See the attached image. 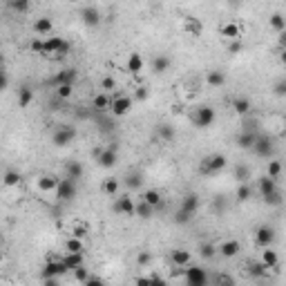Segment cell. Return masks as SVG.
<instances>
[{
    "label": "cell",
    "instance_id": "obj_1",
    "mask_svg": "<svg viewBox=\"0 0 286 286\" xmlns=\"http://www.w3.org/2000/svg\"><path fill=\"white\" fill-rule=\"evenodd\" d=\"M226 165H228L226 154H221V152H213V154H206L204 159H201L199 170L204 174H214V172H221Z\"/></svg>",
    "mask_w": 286,
    "mask_h": 286
},
{
    "label": "cell",
    "instance_id": "obj_2",
    "mask_svg": "<svg viewBox=\"0 0 286 286\" xmlns=\"http://www.w3.org/2000/svg\"><path fill=\"white\" fill-rule=\"evenodd\" d=\"M72 49V45L67 43L65 38H61V36H47L45 38V56H67Z\"/></svg>",
    "mask_w": 286,
    "mask_h": 286
},
{
    "label": "cell",
    "instance_id": "obj_3",
    "mask_svg": "<svg viewBox=\"0 0 286 286\" xmlns=\"http://www.w3.org/2000/svg\"><path fill=\"white\" fill-rule=\"evenodd\" d=\"M67 271H70V268L65 266L63 257L61 259H49V262L43 266V277H45V282H47V284H56V282L61 280Z\"/></svg>",
    "mask_w": 286,
    "mask_h": 286
},
{
    "label": "cell",
    "instance_id": "obj_4",
    "mask_svg": "<svg viewBox=\"0 0 286 286\" xmlns=\"http://www.w3.org/2000/svg\"><path fill=\"white\" fill-rule=\"evenodd\" d=\"M214 119H217V114H214V110L210 105H199L195 110V114H192V123H195V128H199V130L210 128V125L214 123Z\"/></svg>",
    "mask_w": 286,
    "mask_h": 286
},
{
    "label": "cell",
    "instance_id": "obj_5",
    "mask_svg": "<svg viewBox=\"0 0 286 286\" xmlns=\"http://www.w3.org/2000/svg\"><path fill=\"white\" fill-rule=\"evenodd\" d=\"M183 277H186L188 286H206L208 284V273L201 266H188L183 268Z\"/></svg>",
    "mask_w": 286,
    "mask_h": 286
},
{
    "label": "cell",
    "instance_id": "obj_6",
    "mask_svg": "<svg viewBox=\"0 0 286 286\" xmlns=\"http://www.w3.org/2000/svg\"><path fill=\"white\" fill-rule=\"evenodd\" d=\"M74 139H76V130L70 128V125H61V128H56V130H54V134H52V143L56 147L70 145Z\"/></svg>",
    "mask_w": 286,
    "mask_h": 286
},
{
    "label": "cell",
    "instance_id": "obj_7",
    "mask_svg": "<svg viewBox=\"0 0 286 286\" xmlns=\"http://www.w3.org/2000/svg\"><path fill=\"white\" fill-rule=\"evenodd\" d=\"M275 228L273 226H257L255 228V244L259 246V248H268V246L275 244Z\"/></svg>",
    "mask_w": 286,
    "mask_h": 286
},
{
    "label": "cell",
    "instance_id": "obj_8",
    "mask_svg": "<svg viewBox=\"0 0 286 286\" xmlns=\"http://www.w3.org/2000/svg\"><path fill=\"white\" fill-rule=\"evenodd\" d=\"M54 195H56L58 201H72L76 197V181L70 177L61 179V183H58V188L54 190Z\"/></svg>",
    "mask_w": 286,
    "mask_h": 286
},
{
    "label": "cell",
    "instance_id": "obj_9",
    "mask_svg": "<svg viewBox=\"0 0 286 286\" xmlns=\"http://www.w3.org/2000/svg\"><path fill=\"white\" fill-rule=\"evenodd\" d=\"M94 156H96L98 168H103V170L114 168V165L119 163V154H116L114 147H103V150H96V152H94Z\"/></svg>",
    "mask_w": 286,
    "mask_h": 286
},
{
    "label": "cell",
    "instance_id": "obj_10",
    "mask_svg": "<svg viewBox=\"0 0 286 286\" xmlns=\"http://www.w3.org/2000/svg\"><path fill=\"white\" fill-rule=\"evenodd\" d=\"M132 103H134L132 96H128V94H119V96L112 98L110 112H112L114 116H125L130 110H132Z\"/></svg>",
    "mask_w": 286,
    "mask_h": 286
},
{
    "label": "cell",
    "instance_id": "obj_11",
    "mask_svg": "<svg viewBox=\"0 0 286 286\" xmlns=\"http://www.w3.org/2000/svg\"><path fill=\"white\" fill-rule=\"evenodd\" d=\"M114 213L125 214V217H137V201H134L132 197H128V195H123V197H116Z\"/></svg>",
    "mask_w": 286,
    "mask_h": 286
},
{
    "label": "cell",
    "instance_id": "obj_12",
    "mask_svg": "<svg viewBox=\"0 0 286 286\" xmlns=\"http://www.w3.org/2000/svg\"><path fill=\"white\" fill-rule=\"evenodd\" d=\"M273 150H275V145H273V139L271 137H264V134H259L257 141H255L253 145V152L257 156H262V159H271L273 156Z\"/></svg>",
    "mask_w": 286,
    "mask_h": 286
},
{
    "label": "cell",
    "instance_id": "obj_13",
    "mask_svg": "<svg viewBox=\"0 0 286 286\" xmlns=\"http://www.w3.org/2000/svg\"><path fill=\"white\" fill-rule=\"evenodd\" d=\"M257 137H259V134L255 132L253 128H244L239 134H237L235 143H237V147H241V150H253L255 141H257Z\"/></svg>",
    "mask_w": 286,
    "mask_h": 286
},
{
    "label": "cell",
    "instance_id": "obj_14",
    "mask_svg": "<svg viewBox=\"0 0 286 286\" xmlns=\"http://www.w3.org/2000/svg\"><path fill=\"white\" fill-rule=\"evenodd\" d=\"M257 190H259V197L262 199H266V197H271L273 192H277L280 188H277V179L268 177V174H264V177L257 179Z\"/></svg>",
    "mask_w": 286,
    "mask_h": 286
},
{
    "label": "cell",
    "instance_id": "obj_15",
    "mask_svg": "<svg viewBox=\"0 0 286 286\" xmlns=\"http://www.w3.org/2000/svg\"><path fill=\"white\" fill-rule=\"evenodd\" d=\"M190 250H186V248H174L172 253H170V262L174 264L177 268H186V266H190Z\"/></svg>",
    "mask_w": 286,
    "mask_h": 286
},
{
    "label": "cell",
    "instance_id": "obj_16",
    "mask_svg": "<svg viewBox=\"0 0 286 286\" xmlns=\"http://www.w3.org/2000/svg\"><path fill=\"white\" fill-rule=\"evenodd\" d=\"M80 18H83V25L87 27H98L101 25V11L96 7H85L80 11Z\"/></svg>",
    "mask_w": 286,
    "mask_h": 286
},
{
    "label": "cell",
    "instance_id": "obj_17",
    "mask_svg": "<svg viewBox=\"0 0 286 286\" xmlns=\"http://www.w3.org/2000/svg\"><path fill=\"white\" fill-rule=\"evenodd\" d=\"M52 83L54 85H74L76 83V70L74 67H65V70H61L56 76H54Z\"/></svg>",
    "mask_w": 286,
    "mask_h": 286
},
{
    "label": "cell",
    "instance_id": "obj_18",
    "mask_svg": "<svg viewBox=\"0 0 286 286\" xmlns=\"http://www.w3.org/2000/svg\"><path fill=\"white\" fill-rule=\"evenodd\" d=\"M183 29H186V34H190V36H201L204 34V22L195 16H186L183 18Z\"/></svg>",
    "mask_w": 286,
    "mask_h": 286
},
{
    "label": "cell",
    "instance_id": "obj_19",
    "mask_svg": "<svg viewBox=\"0 0 286 286\" xmlns=\"http://www.w3.org/2000/svg\"><path fill=\"white\" fill-rule=\"evenodd\" d=\"M239 250H241V244L237 239H226L223 244H219V255H221V257H226V259L235 257Z\"/></svg>",
    "mask_w": 286,
    "mask_h": 286
},
{
    "label": "cell",
    "instance_id": "obj_20",
    "mask_svg": "<svg viewBox=\"0 0 286 286\" xmlns=\"http://www.w3.org/2000/svg\"><path fill=\"white\" fill-rule=\"evenodd\" d=\"M34 31H36V36H52V31H54L52 18H47V16L36 18V20H34Z\"/></svg>",
    "mask_w": 286,
    "mask_h": 286
},
{
    "label": "cell",
    "instance_id": "obj_21",
    "mask_svg": "<svg viewBox=\"0 0 286 286\" xmlns=\"http://www.w3.org/2000/svg\"><path fill=\"white\" fill-rule=\"evenodd\" d=\"M230 107H232V110H235L239 116H246V114L250 112V107H253V103H250L248 96H232Z\"/></svg>",
    "mask_w": 286,
    "mask_h": 286
},
{
    "label": "cell",
    "instance_id": "obj_22",
    "mask_svg": "<svg viewBox=\"0 0 286 286\" xmlns=\"http://www.w3.org/2000/svg\"><path fill=\"white\" fill-rule=\"evenodd\" d=\"M58 183H61V179H58L56 174H43V177L38 179V190L40 192H54L58 188Z\"/></svg>",
    "mask_w": 286,
    "mask_h": 286
},
{
    "label": "cell",
    "instance_id": "obj_23",
    "mask_svg": "<svg viewBox=\"0 0 286 286\" xmlns=\"http://www.w3.org/2000/svg\"><path fill=\"white\" fill-rule=\"evenodd\" d=\"M143 65H145V63H143V56L139 52H132L128 56V63H125V70L130 72V74H139V72H143Z\"/></svg>",
    "mask_w": 286,
    "mask_h": 286
},
{
    "label": "cell",
    "instance_id": "obj_24",
    "mask_svg": "<svg viewBox=\"0 0 286 286\" xmlns=\"http://www.w3.org/2000/svg\"><path fill=\"white\" fill-rule=\"evenodd\" d=\"M246 271H248L250 277H255V280H262V277H266V273L271 271V268H268L266 264H264L262 259H259V262H248Z\"/></svg>",
    "mask_w": 286,
    "mask_h": 286
},
{
    "label": "cell",
    "instance_id": "obj_25",
    "mask_svg": "<svg viewBox=\"0 0 286 286\" xmlns=\"http://www.w3.org/2000/svg\"><path fill=\"white\" fill-rule=\"evenodd\" d=\"M92 107L96 112H107L112 107V96L107 92H101V94H96L94 96V101H92Z\"/></svg>",
    "mask_w": 286,
    "mask_h": 286
},
{
    "label": "cell",
    "instance_id": "obj_26",
    "mask_svg": "<svg viewBox=\"0 0 286 286\" xmlns=\"http://www.w3.org/2000/svg\"><path fill=\"white\" fill-rule=\"evenodd\" d=\"M31 101H34V92H31V87L29 85H20L18 87V107H29L31 105Z\"/></svg>",
    "mask_w": 286,
    "mask_h": 286
},
{
    "label": "cell",
    "instance_id": "obj_27",
    "mask_svg": "<svg viewBox=\"0 0 286 286\" xmlns=\"http://www.w3.org/2000/svg\"><path fill=\"white\" fill-rule=\"evenodd\" d=\"M221 36L228 40H239L241 38V27L237 25V22H226V25H221Z\"/></svg>",
    "mask_w": 286,
    "mask_h": 286
},
{
    "label": "cell",
    "instance_id": "obj_28",
    "mask_svg": "<svg viewBox=\"0 0 286 286\" xmlns=\"http://www.w3.org/2000/svg\"><path fill=\"white\" fill-rule=\"evenodd\" d=\"M141 199H145L150 206H154V208H161L163 206V197H161V192L156 190V188H147V190H143Z\"/></svg>",
    "mask_w": 286,
    "mask_h": 286
},
{
    "label": "cell",
    "instance_id": "obj_29",
    "mask_svg": "<svg viewBox=\"0 0 286 286\" xmlns=\"http://www.w3.org/2000/svg\"><path fill=\"white\" fill-rule=\"evenodd\" d=\"M170 65H172L170 56L161 54V56H154V61H152V72H154V74H165V72L170 70Z\"/></svg>",
    "mask_w": 286,
    "mask_h": 286
},
{
    "label": "cell",
    "instance_id": "obj_30",
    "mask_svg": "<svg viewBox=\"0 0 286 286\" xmlns=\"http://www.w3.org/2000/svg\"><path fill=\"white\" fill-rule=\"evenodd\" d=\"M197 250H199V257L208 262V259H213L219 253V246H214V241H201Z\"/></svg>",
    "mask_w": 286,
    "mask_h": 286
},
{
    "label": "cell",
    "instance_id": "obj_31",
    "mask_svg": "<svg viewBox=\"0 0 286 286\" xmlns=\"http://www.w3.org/2000/svg\"><path fill=\"white\" fill-rule=\"evenodd\" d=\"M179 208H183L186 213L195 214L197 208H199V197H197V192H188V195L183 197V201H181V206H179Z\"/></svg>",
    "mask_w": 286,
    "mask_h": 286
},
{
    "label": "cell",
    "instance_id": "obj_32",
    "mask_svg": "<svg viewBox=\"0 0 286 286\" xmlns=\"http://www.w3.org/2000/svg\"><path fill=\"white\" fill-rule=\"evenodd\" d=\"M206 83H208L210 87H221V85H226V74L219 70H210L208 74H206Z\"/></svg>",
    "mask_w": 286,
    "mask_h": 286
},
{
    "label": "cell",
    "instance_id": "obj_33",
    "mask_svg": "<svg viewBox=\"0 0 286 286\" xmlns=\"http://www.w3.org/2000/svg\"><path fill=\"white\" fill-rule=\"evenodd\" d=\"M262 262L266 264L268 268H277V266H280V255L273 250V246H268V248L262 250Z\"/></svg>",
    "mask_w": 286,
    "mask_h": 286
},
{
    "label": "cell",
    "instance_id": "obj_34",
    "mask_svg": "<svg viewBox=\"0 0 286 286\" xmlns=\"http://www.w3.org/2000/svg\"><path fill=\"white\" fill-rule=\"evenodd\" d=\"M63 262H65V266L70 268V271H74V268H78V266H85L83 253H65Z\"/></svg>",
    "mask_w": 286,
    "mask_h": 286
},
{
    "label": "cell",
    "instance_id": "obj_35",
    "mask_svg": "<svg viewBox=\"0 0 286 286\" xmlns=\"http://www.w3.org/2000/svg\"><path fill=\"white\" fill-rule=\"evenodd\" d=\"M156 134H159L161 143H172L174 141V128L170 123H161L159 128H156Z\"/></svg>",
    "mask_w": 286,
    "mask_h": 286
},
{
    "label": "cell",
    "instance_id": "obj_36",
    "mask_svg": "<svg viewBox=\"0 0 286 286\" xmlns=\"http://www.w3.org/2000/svg\"><path fill=\"white\" fill-rule=\"evenodd\" d=\"M154 206H150L145 199H141V201H137V217H141V219H152V214H154Z\"/></svg>",
    "mask_w": 286,
    "mask_h": 286
},
{
    "label": "cell",
    "instance_id": "obj_37",
    "mask_svg": "<svg viewBox=\"0 0 286 286\" xmlns=\"http://www.w3.org/2000/svg\"><path fill=\"white\" fill-rule=\"evenodd\" d=\"M65 174L70 179H74V181H78V179L83 177V165H80V161H70V163L65 165Z\"/></svg>",
    "mask_w": 286,
    "mask_h": 286
},
{
    "label": "cell",
    "instance_id": "obj_38",
    "mask_svg": "<svg viewBox=\"0 0 286 286\" xmlns=\"http://www.w3.org/2000/svg\"><path fill=\"white\" fill-rule=\"evenodd\" d=\"M65 250H67V253H83V250H85V241L80 239V237L72 235L70 239L65 241Z\"/></svg>",
    "mask_w": 286,
    "mask_h": 286
},
{
    "label": "cell",
    "instance_id": "obj_39",
    "mask_svg": "<svg viewBox=\"0 0 286 286\" xmlns=\"http://www.w3.org/2000/svg\"><path fill=\"white\" fill-rule=\"evenodd\" d=\"M268 25H271L275 31H284V29H286V18H284V13H280V11L271 13V16H268Z\"/></svg>",
    "mask_w": 286,
    "mask_h": 286
},
{
    "label": "cell",
    "instance_id": "obj_40",
    "mask_svg": "<svg viewBox=\"0 0 286 286\" xmlns=\"http://www.w3.org/2000/svg\"><path fill=\"white\" fill-rule=\"evenodd\" d=\"M101 190L105 192L107 197H116V192H119V179H114V177L105 179V181L101 183Z\"/></svg>",
    "mask_w": 286,
    "mask_h": 286
},
{
    "label": "cell",
    "instance_id": "obj_41",
    "mask_svg": "<svg viewBox=\"0 0 286 286\" xmlns=\"http://www.w3.org/2000/svg\"><path fill=\"white\" fill-rule=\"evenodd\" d=\"M250 197H253V188L248 186V181L239 183V188H237V192H235V199L239 201V204H244V201H248Z\"/></svg>",
    "mask_w": 286,
    "mask_h": 286
},
{
    "label": "cell",
    "instance_id": "obj_42",
    "mask_svg": "<svg viewBox=\"0 0 286 286\" xmlns=\"http://www.w3.org/2000/svg\"><path fill=\"white\" fill-rule=\"evenodd\" d=\"M235 179L239 183L248 181V179H250V168H248V165H246V163H237L235 165Z\"/></svg>",
    "mask_w": 286,
    "mask_h": 286
},
{
    "label": "cell",
    "instance_id": "obj_43",
    "mask_svg": "<svg viewBox=\"0 0 286 286\" xmlns=\"http://www.w3.org/2000/svg\"><path fill=\"white\" fill-rule=\"evenodd\" d=\"M2 183H4L7 188L18 186V183H20V174H18L16 170H7V172H4V177H2Z\"/></svg>",
    "mask_w": 286,
    "mask_h": 286
},
{
    "label": "cell",
    "instance_id": "obj_44",
    "mask_svg": "<svg viewBox=\"0 0 286 286\" xmlns=\"http://www.w3.org/2000/svg\"><path fill=\"white\" fill-rule=\"evenodd\" d=\"M72 94H74V85H56V96L63 101H70Z\"/></svg>",
    "mask_w": 286,
    "mask_h": 286
},
{
    "label": "cell",
    "instance_id": "obj_45",
    "mask_svg": "<svg viewBox=\"0 0 286 286\" xmlns=\"http://www.w3.org/2000/svg\"><path fill=\"white\" fill-rule=\"evenodd\" d=\"M29 4H31V0H9V7L18 13L29 11Z\"/></svg>",
    "mask_w": 286,
    "mask_h": 286
},
{
    "label": "cell",
    "instance_id": "obj_46",
    "mask_svg": "<svg viewBox=\"0 0 286 286\" xmlns=\"http://www.w3.org/2000/svg\"><path fill=\"white\" fill-rule=\"evenodd\" d=\"M282 170H284V168H282V163H280V161H275V159H271V161H268V170H266V174H268V177L277 179V177H280V174H282Z\"/></svg>",
    "mask_w": 286,
    "mask_h": 286
},
{
    "label": "cell",
    "instance_id": "obj_47",
    "mask_svg": "<svg viewBox=\"0 0 286 286\" xmlns=\"http://www.w3.org/2000/svg\"><path fill=\"white\" fill-rule=\"evenodd\" d=\"M262 201H264L266 206H273V208H277V206L284 204V197H282V192L277 190V192H273L271 197H266V199H262Z\"/></svg>",
    "mask_w": 286,
    "mask_h": 286
},
{
    "label": "cell",
    "instance_id": "obj_48",
    "mask_svg": "<svg viewBox=\"0 0 286 286\" xmlns=\"http://www.w3.org/2000/svg\"><path fill=\"white\" fill-rule=\"evenodd\" d=\"M87 232H89V226H87V223H74V226H72V235H74V237H80V239H85V237H87Z\"/></svg>",
    "mask_w": 286,
    "mask_h": 286
},
{
    "label": "cell",
    "instance_id": "obj_49",
    "mask_svg": "<svg viewBox=\"0 0 286 286\" xmlns=\"http://www.w3.org/2000/svg\"><path fill=\"white\" fill-rule=\"evenodd\" d=\"M87 277H89V268H85V266L74 268V280L78 282V284H85V282H87Z\"/></svg>",
    "mask_w": 286,
    "mask_h": 286
},
{
    "label": "cell",
    "instance_id": "obj_50",
    "mask_svg": "<svg viewBox=\"0 0 286 286\" xmlns=\"http://www.w3.org/2000/svg\"><path fill=\"white\" fill-rule=\"evenodd\" d=\"M190 219H192V214H190V213H186L183 208H179V210H177V214H174V223H179V226H186V223L190 221Z\"/></svg>",
    "mask_w": 286,
    "mask_h": 286
},
{
    "label": "cell",
    "instance_id": "obj_51",
    "mask_svg": "<svg viewBox=\"0 0 286 286\" xmlns=\"http://www.w3.org/2000/svg\"><path fill=\"white\" fill-rule=\"evenodd\" d=\"M125 186L132 188V190H137V188H141V174L139 172H132L128 179H125Z\"/></svg>",
    "mask_w": 286,
    "mask_h": 286
},
{
    "label": "cell",
    "instance_id": "obj_52",
    "mask_svg": "<svg viewBox=\"0 0 286 286\" xmlns=\"http://www.w3.org/2000/svg\"><path fill=\"white\" fill-rule=\"evenodd\" d=\"M273 94H275V96H282V98L286 96V78H280L275 85H273Z\"/></svg>",
    "mask_w": 286,
    "mask_h": 286
},
{
    "label": "cell",
    "instance_id": "obj_53",
    "mask_svg": "<svg viewBox=\"0 0 286 286\" xmlns=\"http://www.w3.org/2000/svg\"><path fill=\"white\" fill-rule=\"evenodd\" d=\"M31 52H36V54H40V56H45V40H40V38H34L31 40Z\"/></svg>",
    "mask_w": 286,
    "mask_h": 286
},
{
    "label": "cell",
    "instance_id": "obj_54",
    "mask_svg": "<svg viewBox=\"0 0 286 286\" xmlns=\"http://www.w3.org/2000/svg\"><path fill=\"white\" fill-rule=\"evenodd\" d=\"M101 87L105 89V92H112V89H116V80L110 78V76H105V78L101 80Z\"/></svg>",
    "mask_w": 286,
    "mask_h": 286
},
{
    "label": "cell",
    "instance_id": "obj_55",
    "mask_svg": "<svg viewBox=\"0 0 286 286\" xmlns=\"http://www.w3.org/2000/svg\"><path fill=\"white\" fill-rule=\"evenodd\" d=\"M150 259H152L150 253H139L137 255V264H139V266H147V264H150Z\"/></svg>",
    "mask_w": 286,
    "mask_h": 286
},
{
    "label": "cell",
    "instance_id": "obj_56",
    "mask_svg": "<svg viewBox=\"0 0 286 286\" xmlns=\"http://www.w3.org/2000/svg\"><path fill=\"white\" fill-rule=\"evenodd\" d=\"M147 96H150V92H147V87H139L137 89V101H147Z\"/></svg>",
    "mask_w": 286,
    "mask_h": 286
},
{
    "label": "cell",
    "instance_id": "obj_57",
    "mask_svg": "<svg viewBox=\"0 0 286 286\" xmlns=\"http://www.w3.org/2000/svg\"><path fill=\"white\" fill-rule=\"evenodd\" d=\"M228 52H230V54H239L241 52V43H239V40H230V45H228Z\"/></svg>",
    "mask_w": 286,
    "mask_h": 286
},
{
    "label": "cell",
    "instance_id": "obj_58",
    "mask_svg": "<svg viewBox=\"0 0 286 286\" xmlns=\"http://www.w3.org/2000/svg\"><path fill=\"white\" fill-rule=\"evenodd\" d=\"M101 284H103V280H101V277H96V275H89L87 282H85V286H101Z\"/></svg>",
    "mask_w": 286,
    "mask_h": 286
},
{
    "label": "cell",
    "instance_id": "obj_59",
    "mask_svg": "<svg viewBox=\"0 0 286 286\" xmlns=\"http://www.w3.org/2000/svg\"><path fill=\"white\" fill-rule=\"evenodd\" d=\"M280 45L286 49V29H284V31H280Z\"/></svg>",
    "mask_w": 286,
    "mask_h": 286
},
{
    "label": "cell",
    "instance_id": "obj_60",
    "mask_svg": "<svg viewBox=\"0 0 286 286\" xmlns=\"http://www.w3.org/2000/svg\"><path fill=\"white\" fill-rule=\"evenodd\" d=\"M280 63L282 65H286V49L282 47V52H280Z\"/></svg>",
    "mask_w": 286,
    "mask_h": 286
},
{
    "label": "cell",
    "instance_id": "obj_61",
    "mask_svg": "<svg viewBox=\"0 0 286 286\" xmlns=\"http://www.w3.org/2000/svg\"><path fill=\"white\" fill-rule=\"evenodd\" d=\"M70 2H80V0H70Z\"/></svg>",
    "mask_w": 286,
    "mask_h": 286
},
{
    "label": "cell",
    "instance_id": "obj_62",
    "mask_svg": "<svg viewBox=\"0 0 286 286\" xmlns=\"http://www.w3.org/2000/svg\"><path fill=\"white\" fill-rule=\"evenodd\" d=\"M7 2H9V0H7Z\"/></svg>",
    "mask_w": 286,
    "mask_h": 286
}]
</instances>
